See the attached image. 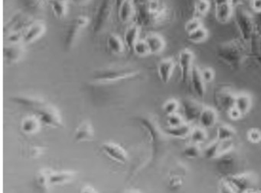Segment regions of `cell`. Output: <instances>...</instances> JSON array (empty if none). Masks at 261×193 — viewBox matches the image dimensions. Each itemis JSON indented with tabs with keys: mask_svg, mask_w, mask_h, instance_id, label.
<instances>
[{
	"mask_svg": "<svg viewBox=\"0 0 261 193\" xmlns=\"http://www.w3.org/2000/svg\"><path fill=\"white\" fill-rule=\"evenodd\" d=\"M12 100L17 104L30 108L36 112L46 104L45 100L42 99L39 97L30 96V95H17V96H13Z\"/></svg>",
	"mask_w": 261,
	"mask_h": 193,
	"instance_id": "7402d4cb",
	"label": "cell"
},
{
	"mask_svg": "<svg viewBox=\"0 0 261 193\" xmlns=\"http://www.w3.org/2000/svg\"><path fill=\"white\" fill-rule=\"evenodd\" d=\"M202 26V23H201V21L200 20L199 18H192V19L186 22V25H185V29H186L188 34H190V33H193L194 31Z\"/></svg>",
	"mask_w": 261,
	"mask_h": 193,
	"instance_id": "60d3db41",
	"label": "cell"
},
{
	"mask_svg": "<svg viewBox=\"0 0 261 193\" xmlns=\"http://www.w3.org/2000/svg\"><path fill=\"white\" fill-rule=\"evenodd\" d=\"M79 193H99L98 191L94 188L92 185L87 184V185H83L80 188Z\"/></svg>",
	"mask_w": 261,
	"mask_h": 193,
	"instance_id": "c3c4849f",
	"label": "cell"
},
{
	"mask_svg": "<svg viewBox=\"0 0 261 193\" xmlns=\"http://www.w3.org/2000/svg\"><path fill=\"white\" fill-rule=\"evenodd\" d=\"M60 1H62V2L66 3V0H60Z\"/></svg>",
	"mask_w": 261,
	"mask_h": 193,
	"instance_id": "6f0895ef",
	"label": "cell"
},
{
	"mask_svg": "<svg viewBox=\"0 0 261 193\" xmlns=\"http://www.w3.org/2000/svg\"><path fill=\"white\" fill-rule=\"evenodd\" d=\"M237 193H243L250 188H256V179L251 173L228 175L224 178Z\"/></svg>",
	"mask_w": 261,
	"mask_h": 193,
	"instance_id": "277c9868",
	"label": "cell"
},
{
	"mask_svg": "<svg viewBox=\"0 0 261 193\" xmlns=\"http://www.w3.org/2000/svg\"><path fill=\"white\" fill-rule=\"evenodd\" d=\"M45 151V148L36 144H30L25 146L23 150H22V154L25 157L28 159H36L40 157Z\"/></svg>",
	"mask_w": 261,
	"mask_h": 193,
	"instance_id": "d6a6232c",
	"label": "cell"
},
{
	"mask_svg": "<svg viewBox=\"0 0 261 193\" xmlns=\"http://www.w3.org/2000/svg\"><path fill=\"white\" fill-rule=\"evenodd\" d=\"M183 154L186 157L193 159V158H197L202 155V150L200 148L199 144L192 142L187 144L183 149Z\"/></svg>",
	"mask_w": 261,
	"mask_h": 193,
	"instance_id": "d590c367",
	"label": "cell"
},
{
	"mask_svg": "<svg viewBox=\"0 0 261 193\" xmlns=\"http://www.w3.org/2000/svg\"><path fill=\"white\" fill-rule=\"evenodd\" d=\"M101 150L110 159L119 164H126L129 159L127 151L117 143L107 141L101 145Z\"/></svg>",
	"mask_w": 261,
	"mask_h": 193,
	"instance_id": "8992f818",
	"label": "cell"
},
{
	"mask_svg": "<svg viewBox=\"0 0 261 193\" xmlns=\"http://www.w3.org/2000/svg\"><path fill=\"white\" fill-rule=\"evenodd\" d=\"M108 46L114 54H121L124 51V43L117 35L112 34L108 37Z\"/></svg>",
	"mask_w": 261,
	"mask_h": 193,
	"instance_id": "1f68e13d",
	"label": "cell"
},
{
	"mask_svg": "<svg viewBox=\"0 0 261 193\" xmlns=\"http://www.w3.org/2000/svg\"><path fill=\"white\" fill-rule=\"evenodd\" d=\"M221 141L215 140L213 142L210 143L207 147L202 150V156L207 159H215L218 155L222 151L221 148Z\"/></svg>",
	"mask_w": 261,
	"mask_h": 193,
	"instance_id": "f1b7e54d",
	"label": "cell"
},
{
	"mask_svg": "<svg viewBox=\"0 0 261 193\" xmlns=\"http://www.w3.org/2000/svg\"><path fill=\"white\" fill-rule=\"evenodd\" d=\"M36 115L39 116L43 125L54 128L63 127L62 115L59 109L53 105L46 103L45 106L36 111Z\"/></svg>",
	"mask_w": 261,
	"mask_h": 193,
	"instance_id": "3957f363",
	"label": "cell"
},
{
	"mask_svg": "<svg viewBox=\"0 0 261 193\" xmlns=\"http://www.w3.org/2000/svg\"><path fill=\"white\" fill-rule=\"evenodd\" d=\"M89 24V19L86 16H81L76 18L75 20L70 25L65 36V46L67 49L72 48L76 39L79 37L81 30Z\"/></svg>",
	"mask_w": 261,
	"mask_h": 193,
	"instance_id": "52a82bcc",
	"label": "cell"
},
{
	"mask_svg": "<svg viewBox=\"0 0 261 193\" xmlns=\"http://www.w3.org/2000/svg\"><path fill=\"white\" fill-rule=\"evenodd\" d=\"M140 122L143 123V125L149 130V135L152 137L154 141V144H160L165 142L166 140V133L162 132L157 121L151 117H142L140 118Z\"/></svg>",
	"mask_w": 261,
	"mask_h": 193,
	"instance_id": "7c38bea8",
	"label": "cell"
},
{
	"mask_svg": "<svg viewBox=\"0 0 261 193\" xmlns=\"http://www.w3.org/2000/svg\"><path fill=\"white\" fill-rule=\"evenodd\" d=\"M218 119L216 111L211 107L203 108L198 118V122L203 128L213 127Z\"/></svg>",
	"mask_w": 261,
	"mask_h": 193,
	"instance_id": "cb8c5ba5",
	"label": "cell"
},
{
	"mask_svg": "<svg viewBox=\"0 0 261 193\" xmlns=\"http://www.w3.org/2000/svg\"><path fill=\"white\" fill-rule=\"evenodd\" d=\"M233 8L230 0H215V18L224 24L229 22L233 15Z\"/></svg>",
	"mask_w": 261,
	"mask_h": 193,
	"instance_id": "8fae6325",
	"label": "cell"
},
{
	"mask_svg": "<svg viewBox=\"0 0 261 193\" xmlns=\"http://www.w3.org/2000/svg\"><path fill=\"white\" fill-rule=\"evenodd\" d=\"M204 106L195 100H185L182 102L183 113L186 122L190 123L199 118L200 114Z\"/></svg>",
	"mask_w": 261,
	"mask_h": 193,
	"instance_id": "9a60e30c",
	"label": "cell"
},
{
	"mask_svg": "<svg viewBox=\"0 0 261 193\" xmlns=\"http://www.w3.org/2000/svg\"><path fill=\"white\" fill-rule=\"evenodd\" d=\"M230 118L232 120H238L240 118H242L243 115H241V112L236 109V108H233L230 112L227 113Z\"/></svg>",
	"mask_w": 261,
	"mask_h": 193,
	"instance_id": "681fc988",
	"label": "cell"
},
{
	"mask_svg": "<svg viewBox=\"0 0 261 193\" xmlns=\"http://www.w3.org/2000/svg\"><path fill=\"white\" fill-rule=\"evenodd\" d=\"M149 48L150 54H158L164 49L166 46L164 39L156 34L149 35L145 39Z\"/></svg>",
	"mask_w": 261,
	"mask_h": 193,
	"instance_id": "d4e9b609",
	"label": "cell"
},
{
	"mask_svg": "<svg viewBox=\"0 0 261 193\" xmlns=\"http://www.w3.org/2000/svg\"><path fill=\"white\" fill-rule=\"evenodd\" d=\"M244 1H245V0H230V2H231L233 7L239 6L240 4H243Z\"/></svg>",
	"mask_w": 261,
	"mask_h": 193,
	"instance_id": "f5cc1de1",
	"label": "cell"
},
{
	"mask_svg": "<svg viewBox=\"0 0 261 193\" xmlns=\"http://www.w3.org/2000/svg\"><path fill=\"white\" fill-rule=\"evenodd\" d=\"M175 63L173 59L166 58L162 60L158 65V74L163 83H168L172 78L175 70Z\"/></svg>",
	"mask_w": 261,
	"mask_h": 193,
	"instance_id": "44dd1931",
	"label": "cell"
},
{
	"mask_svg": "<svg viewBox=\"0 0 261 193\" xmlns=\"http://www.w3.org/2000/svg\"><path fill=\"white\" fill-rule=\"evenodd\" d=\"M24 31H14L11 33L7 37V43L16 44L23 42Z\"/></svg>",
	"mask_w": 261,
	"mask_h": 193,
	"instance_id": "f6af8a7d",
	"label": "cell"
},
{
	"mask_svg": "<svg viewBox=\"0 0 261 193\" xmlns=\"http://www.w3.org/2000/svg\"><path fill=\"white\" fill-rule=\"evenodd\" d=\"M201 76L206 83H211L215 78V73L211 68H206L201 70Z\"/></svg>",
	"mask_w": 261,
	"mask_h": 193,
	"instance_id": "7dc6e473",
	"label": "cell"
},
{
	"mask_svg": "<svg viewBox=\"0 0 261 193\" xmlns=\"http://www.w3.org/2000/svg\"><path fill=\"white\" fill-rule=\"evenodd\" d=\"M191 83L194 92L198 96L203 98L206 92V83L201 76V70L198 67L194 66L190 74Z\"/></svg>",
	"mask_w": 261,
	"mask_h": 193,
	"instance_id": "d6986e66",
	"label": "cell"
},
{
	"mask_svg": "<svg viewBox=\"0 0 261 193\" xmlns=\"http://www.w3.org/2000/svg\"><path fill=\"white\" fill-rule=\"evenodd\" d=\"M218 193H237V191L225 179H223L218 185Z\"/></svg>",
	"mask_w": 261,
	"mask_h": 193,
	"instance_id": "bcb514c9",
	"label": "cell"
},
{
	"mask_svg": "<svg viewBox=\"0 0 261 193\" xmlns=\"http://www.w3.org/2000/svg\"><path fill=\"white\" fill-rule=\"evenodd\" d=\"M219 58L231 67H239L245 57V50L241 42L231 41L222 44L217 51Z\"/></svg>",
	"mask_w": 261,
	"mask_h": 193,
	"instance_id": "6da1fadb",
	"label": "cell"
},
{
	"mask_svg": "<svg viewBox=\"0 0 261 193\" xmlns=\"http://www.w3.org/2000/svg\"><path fill=\"white\" fill-rule=\"evenodd\" d=\"M140 74L137 70L133 68H123V69H108L99 71L94 73L93 80L97 83H111L118 80L133 78Z\"/></svg>",
	"mask_w": 261,
	"mask_h": 193,
	"instance_id": "7a4b0ae2",
	"label": "cell"
},
{
	"mask_svg": "<svg viewBox=\"0 0 261 193\" xmlns=\"http://www.w3.org/2000/svg\"><path fill=\"white\" fill-rule=\"evenodd\" d=\"M250 7L253 11L257 13H261V0H251Z\"/></svg>",
	"mask_w": 261,
	"mask_h": 193,
	"instance_id": "f907efd6",
	"label": "cell"
},
{
	"mask_svg": "<svg viewBox=\"0 0 261 193\" xmlns=\"http://www.w3.org/2000/svg\"><path fill=\"white\" fill-rule=\"evenodd\" d=\"M133 49H134V52L139 56H146L150 54L149 47L145 40L137 41Z\"/></svg>",
	"mask_w": 261,
	"mask_h": 193,
	"instance_id": "74e56055",
	"label": "cell"
},
{
	"mask_svg": "<svg viewBox=\"0 0 261 193\" xmlns=\"http://www.w3.org/2000/svg\"><path fill=\"white\" fill-rule=\"evenodd\" d=\"M90 0H72V2L74 4H77V5H84V4H86Z\"/></svg>",
	"mask_w": 261,
	"mask_h": 193,
	"instance_id": "816d5d0a",
	"label": "cell"
},
{
	"mask_svg": "<svg viewBox=\"0 0 261 193\" xmlns=\"http://www.w3.org/2000/svg\"><path fill=\"white\" fill-rule=\"evenodd\" d=\"M114 3V0H103L99 6L94 17L93 26L94 33H100L106 26L112 14Z\"/></svg>",
	"mask_w": 261,
	"mask_h": 193,
	"instance_id": "5b68a950",
	"label": "cell"
},
{
	"mask_svg": "<svg viewBox=\"0 0 261 193\" xmlns=\"http://www.w3.org/2000/svg\"><path fill=\"white\" fill-rule=\"evenodd\" d=\"M123 193H141V191L137 189H129L126 190V191H124Z\"/></svg>",
	"mask_w": 261,
	"mask_h": 193,
	"instance_id": "9f6ffc18",
	"label": "cell"
},
{
	"mask_svg": "<svg viewBox=\"0 0 261 193\" xmlns=\"http://www.w3.org/2000/svg\"><path fill=\"white\" fill-rule=\"evenodd\" d=\"M45 31L44 24L35 22L30 28L24 31L23 42L25 44L32 43L43 36Z\"/></svg>",
	"mask_w": 261,
	"mask_h": 193,
	"instance_id": "603a6c76",
	"label": "cell"
},
{
	"mask_svg": "<svg viewBox=\"0 0 261 193\" xmlns=\"http://www.w3.org/2000/svg\"><path fill=\"white\" fill-rule=\"evenodd\" d=\"M190 138L192 139V142L195 144H200L204 142L207 138L205 129L201 127H192Z\"/></svg>",
	"mask_w": 261,
	"mask_h": 193,
	"instance_id": "8d00e7d4",
	"label": "cell"
},
{
	"mask_svg": "<svg viewBox=\"0 0 261 193\" xmlns=\"http://www.w3.org/2000/svg\"><path fill=\"white\" fill-rule=\"evenodd\" d=\"M236 131L231 126L227 124H223L219 126L217 130V140L224 142V141H230L233 139V137L236 135Z\"/></svg>",
	"mask_w": 261,
	"mask_h": 193,
	"instance_id": "4dcf8cb0",
	"label": "cell"
},
{
	"mask_svg": "<svg viewBox=\"0 0 261 193\" xmlns=\"http://www.w3.org/2000/svg\"><path fill=\"white\" fill-rule=\"evenodd\" d=\"M51 169L43 168L38 170L35 176L34 181L36 187L40 190L42 193H48L51 188L50 182V174Z\"/></svg>",
	"mask_w": 261,
	"mask_h": 193,
	"instance_id": "ffe728a7",
	"label": "cell"
},
{
	"mask_svg": "<svg viewBox=\"0 0 261 193\" xmlns=\"http://www.w3.org/2000/svg\"><path fill=\"white\" fill-rule=\"evenodd\" d=\"M184 117L180 115L179 114L174 113L172 115H168L167 121L169 124V127H177L184 124L186 121Z\"/></svg>",
	"mask_w": 261,
	"mask_h": 193,
	"instance_id": "7bdbcfd3",
	"label": "cell"
},
{
	"mask_svg": "<svg viewBox=\"0 0 261 193\" xmlns=\"http://www.w3.org/2000/svg\"><path fill=\"white\" fill-rule=\"evenodd\" d=\"M236 95L228 89H222L217 92V105L220 109L228 113L233 108L235 107Z\"/></svg>",
	"mask_w": 261,
	"mask_h": 193,
	"instance_id": "4fadbf2b",
	"label": "cell"
},
{
	"mask_svg": "<svg viewBox=\"0 0 261 193\" xmlns=\"http://www.w3.org/2000/svg\"><path fill=\"white\" fill-rule=\"evenodd\" d=\"M51 7L56 17L63 19L67 13L66 3L60 0H51Z\"/></svg>",
	"mask_w": 261,
	"mask_h": 193,
	"instance_id": "836d02e7",
	"label": "cell"
},
{
	"mask_svg": "<svg viewBox=\"0 0 261 193\" xmlns=\"http://www.w3.org/2000/svg\"><path fill=\"white\" fill-rule=\"evenodd\" d=\"M178 108H179V103L175 100H168L163 106V111L167 115L176 113Z\"/></svg>",
	"mask_w": 261,
	"mask_h": 193,
	"instance_id": "ab89813d",
	"label": "cell"
},
{
	"mask_svg": "<svg viewBox=\"0 0 261 193\" xmlns=\"http://www.w3.org/2000/svg\"><path fill=\"white\" fill-rule=\"evenodd\" d=\"M210 10L208 0H198L195 6V13L198 16H204Z\"/></svg>",
	"mask_w": 261,
	"mask_h": 193,
	"instance_id": "f35d334b",
	"label": "cell"
},
{
	"mask_svg": "<svg viewBox=\"0 0 261 193\" xmlns=\"http://www.w3.org/2000/svg\"><path fill=\"white\" fill-rule=\"evenodd\" d=\"M140 28L137 25H132L127 28L124 35V44L129 49H133L136 42L139 40Z\"/></svg>",
	"mask_w": 261,
	"mask_h": 193,
	"instance_id": "f546056e",
	"label": "cell"
},
{
	"mask_svg": "<svg viewBox=\"0 0 261 193\" xmlns=\"http://www.w3.org/2000/svg\"><path fill=\"white\" fill-rule=\"evenodd\" d=\"M42 125L43 124L36 114L27 115L22 119L21 123V130L27 135H36L40 132Z\"/></svg>",
	"mask_w": 261,
	"mask_h": 193,
	"instance_id": "e0dca14e",
	"label": "cell"
},
{
	"mask_svg": "<svg viewBox=\"0 0 261 193\" xmlns=\"http://www.w3.org/2000/svg\"><path fill=\"white\" fill-rule=\"evenodd\" d=\"M76 173L71 170H51L50 174V182L53 185H63L69 183L74 180Z\"/></svg>",
	"mask_w": 261,
	"mask_h": 193,
	"instance_id": "ac0fdd59",
	"label": "cell"
},
{
	"mask_svg": "<svg viewBox=\"0 0 261 193\" xmlns=\"http://www.w3.org/2000/svg\"><path fill=\"white\" fill-rule=\"evenodd\" d=\"M188 36H189L188 37L191 42L198 44L204 42L207 39L208 33H207V29L202 26L198 29L195 30L193 33L188 34Z\"/></svg>",
	"mask_w": 261,
	"mask_h": 193,
	"instance_id": "e575fe53",
	"label": "cell"
},
{
	"mask_svg": "<svg viewBox=\"0 0 261 193\" xmlns=\"http://www.w3.org/2000/svg\"><path fill=\"white\" fill-rule=\"evenodd\" d=\"M24 54V48L20 43H7L4 46V60L7 65H13L17 63Z\"/></svg>",
	"mask_w": 261,
	"mask_h": 193,
	"instance_id": "5bb4252c",
	"label": "cell"
},
{
	"mask_svg": "<svg viewBox=\"0 0 261 193\" xmlns=\"http://www.w3.org/2000/svg\"><path fill=\"white\" fill-rule=\"evenodd\" d=\"M42 1H45V0H42Z\"/></svg>",
	"mask_w": 261,
	"mask_h": 193,
	"instance_id": "680465c9",
	"label": "cell"
},
{
	"mask_svg": "<svg viewBox=\"0 0 261 193\" xmlns=\"http://www.w3.org/2000/svg\"><path fill=\"white\" fill-rule=\"evenodd\" d=\"M218 170L221 173H229L237 163L236 152L231 145L222 150L218 157L215 159Z\"/></svg>",
	"mask_w": 261,
	"mask_h": 193,
	"instance_id": "ba28073f",
	"label": "cell"
},
{
	"mask_svg": "<svg viewBox=\"0 0 261 193\" xmlns=\"http://www.w3.org/2000/svg\"><path fill=\"white\" fill-rule=\"evenodd\" d=\"M243 193H261V191L256 188H250V189L247 190Z\"/></svg>",
	"mask_w": 261,
	"mask_h": 193,
	"instance_id": "db71d44e",
	"label": "cell"
},
{
	"mask_svg": "<svg viewBox=\"0 0 261 193\" xmlns=\"http://www.w3.org/2000/svg\"><path fill=\"white\" fill-rule=\"evenodd\" d=\"M247 139L253 144H257L261 141V132L258 129L251 128L247 132Z\"/></svg>",
	"mask_w": 261,
	"mask_h": 193,
	"instance_id": "ee69618b",
	"label": "cell"
},
{
	"mask_svg": "<svg viewBox=\"0 0 261 193\" xmlns=\"http://www.w3.org/2000/svg\"><path fill=\"white\" fill-rule=\"evenodd\" d=\"M94 126L90 121H84L79 124L74 131V139L77 142H86L94 139Z\"/></svg>",
	"mask_w": 261,
	"mask_h": 193,
	"instance_id": "2e32d148",
	"label": "cell"
},
{
	"mask_svg": "<svg viewBox=\"0 0 261 193\" xmlns=\"http://www.w3.org/2000/svg\"><path fill=\"white\" fill-rule=\"evenodd\" d=\"M252 106L251 97L247 93H241L236 95L235 108L241 112L244 116L248 113Z\"/></svg>",
	"mask_w": 261,
	"mask_h": 193,
	"instance_id": "484cf974",
	"label": "cell"
},
{
	"mask_svg": "<svg viewBox=\"0 0 261 193\" xmlns=\"http://www.w3.org/2000/svg\"><path fill=\"white\" fill-rule=\"evenodd\" d=\"M115 1L116 5H117V9L120 8L121 7L122 4L126 1V0H114Z\"/></svg>",
	"mask_w": 261,
	"mask_h": 193,
	"instance_id": "11a10c76",
	"label": "cell"
},
{
	"mask_svg": "<svg viewBox=\"0 0 261 193\" xmlns=\"http://www.w3.org/2000/svg\"><path fill=\"white\" fill-rule=\"evenodd\" d=\"M183 184L182 176L180 174H172L169 176L168 185L172 189H178Z\"/></svg>",
	"mask_w": 261,
	"mask_h": 193,
	"instance_id": "b9f144b4",
	"label": "cell"
},
{
	"mask_svg": "<svg viewBox=\"0 0 261 193\" xmlns=\"http://www.w3.org/2000/svg\"><path fill=\"white\" fill-rule=\"evenodd\" d=\"M192 127L189 123L186 122L177 127H169L166 130V134L176 138H185L190 136Z\"/></svg>",
	"mask_w": 261,
	"mask_h": 193,
	"instance_id": "83f0119b",
	"label": "cell"
},
{
	"mask_svg": "<svg viewBox=\"0 0 261 193\" xmlns=\"http://www.w3.org/2000/svg\"><path fill=\"white\" fill-rule=\"evenodd\" d=\"M236 22L241 37L244 41L249 40L251 38L253 30L251 16L244 10H239L237 13Z\"/></svg>",
	"mask_w": 261,
	"mask_h": 193,
	"instance_id": "9c48e42d",
	"label": "cell"
},
{
	"mask_svg": "<svg viewBox=\"0 0 261 193\" xmlns=\"http://www.w3.org/2000/svg\"><path fill=\"white\" fill-rule=\"evenodd\" d=\"M119 17L122 22H127L135 14V7L132 0H126L118 9Z\"/></svg>",
	"mask_w": 261,
	"mask_h": 193,
	"instance_id": "4316f807",
	"label": "cell"
},
{
	"mask_svg": "<svg viewBox=\"0 0 261 193\" xmlns=\"http://www.w3.org/2000/svg\"><path fill=\"white\" fill-rule=\"evenodd\" d=\"M194 54L190 50L184 49L178 55V65L181 71L182 82H186L190 78L191 72L193 68Z\"/></svg>",
	"mask_w": 261,
	"mask_h": 193,
	"instance_id": "30bf717a",
	"label": "cell"
}]
</instances>
